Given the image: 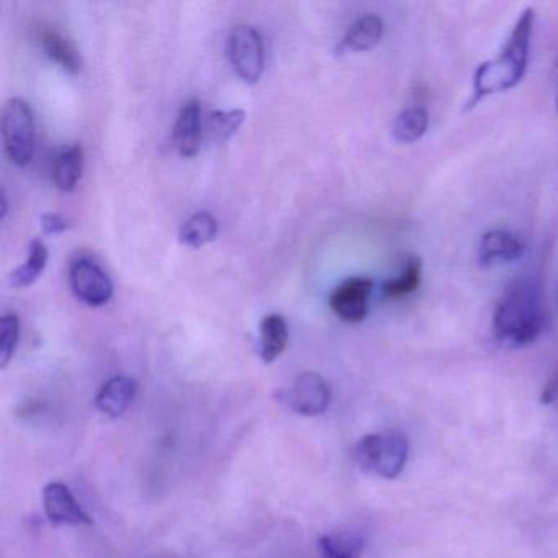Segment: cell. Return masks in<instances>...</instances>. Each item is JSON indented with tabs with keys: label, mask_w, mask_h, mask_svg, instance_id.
Wrapping results in <instances>:
<instances>
[{
	"label": "cell",
	"mask_w": 558,
	"mask_h": 558,
	"mask_svg": "<svg viewBox=\"0 0 558 558\" xmlns=\"http://www.w3.org/2000/svg\"><path fill=\"white\" fill-rule=\"evenodd\" d=\"M545 308L541 283L522 277L506 287L493 315V335L508 348H524L544 331Z\"/></svg>",
	"instance_id": "cell-1"
},
{
	"label": "cell",
	"mask_w": 558,
	"mask_h": 558,
	"mask_svg": "<svg viewBox=\"0 0 558 558\" xmlns=\"http://www.w3.org/2000/svg\"><path fill=\"white\" fill-rule=\"evenodd\" d=\"M534 22V9H525L515 22L511 37L501 54L496 60L480 64L473 77V94L472 99L466 104L469 106L466 110L478 106L485 97L506 93L521 83L527 71Z\"/></svg>",
	"instance_id": "cell-2"
},
{
	"label": "cell",
	"mask_w": 558,
	"mask_h": 558,
	"mask_svg": "<svg viewBox=\"0 0 558 558\" xmlns=\"http://www.w3.org/2000/svg\"><path fill=\"white\" fill-rule=\"evenodd\" d=\"M407 436L398 430L368 434L355 444L352 456L359 469L380 478L393 480L403 472L408 460Z\"/></svg>",
	"instance_id": "cell-3"
},
{
	"label": "cell",
	"mask_w": 558,
	"mask_h": 558,
	"mask_svg": "<svg viewBox=\"0 0 558 558\" xmlns=\"http://www.w3.org/2000/svg\"><path fill=\"white\" fill-rule=\"evenodd\" d=\"M2 142L9 159L17 168H27L35 153V120L31 106L11 99L2 110Z\"/></svg>",
	"instance_id": "cell-4"
},
{
	"label": "cell",
	"mask_w": 558,
	"mask_h": 558,
	"mask_svg": "<svg viewBox=\"0 0 558 558\" xmlns=\"http://www.w3.org/2000/svg\"><path fill=\"white\" fill-rule=\"evenodd\" d=\"M228 57L234 73L246 84H256L264 73V45L259 32L247 24L233 27L228 38Z\"/></svg>",
	"instance_id": "cell-5"
},
{
	"label": "cell",
	"mask_w": 558,
	"mask_h": 558,
	"mask_svg": "<svg viewBox=\"0 0 558 558\" xmlns=\"http://www.w3.org/2000/svg\"><path fill=\"white\" fill-rule=\"evenodd\" d=\"M277 400L302 416H319L331 403V388L322 375L303 372L292 387L277 391Z\"/></svg>",
	"instance_id": "cell-6"
},
{
	"label": "cell",
	"mask_w": 558,
	"mask_h": 558,
	"mask_svg": "<svg viewBox=\"0 0 558 558\" xmlns=\"http://www.w3.org/2000/svg\"><path fill=\"white\" fill-rule=\"evenodd\" d=\"M70 283L74 295L89 306H104L113 295V283L106 270L87 257L71 264Z\"/></svg>",
	"instance_id": "cell-7"
},
{
	"label": "cell",
	"mask_w": 558,
	"mask_h": 558,
	"mask_svg": "<svg viewBox=\"0 0 558 558\" xmlns=\"http://www.w3.org/2000/svg\"><path fill=\"white\" fill-rule=\"evenodd\" d=\"M372 290H374V280L367 277H351L336 287L335 292L329 296V306L342 322H364L368 313Z\"/></svg>",
	"instance_id": "cell-8"
},
{
	"label": "cell",
	"mask_w": 558,
	"mask_h": 558,
	"mask_svg": "<svg viewBox=\"0 0 558 558\" xmlns=\"http://www.w3.org/2000/svg\"><path fill=\"white\" fill-rule=\"evenodd\" d=\"M44 509L47 518L58 525H89L93 518L84 511L64 483L51 482L44 488Z\"/></svg>",
	"instance_id": "cell-9"
},
{
	"label": "cell",
	"mask_w": 558,
	"mask_h": 558,
	"mask_svg": "<svg viewBox=\"0 0 558 558\" xmlns=\"http://www.w3.org/2000/svg\"><path fill=\"white\" fill-rule=\"evenodd\" d=\"M35 40L40 45L48 58L66 73L76 74L83 70V57L76 45L54 27H38L35 31Z\"/></svg>",
	"instance_id": "cell-10"
},
{
	"label": "cell",
	"mask_w": 558,
	"mask_h": 558,
	"mask_svg": "<svg viewBox=\"0 0 558 558\" xmlns=\"http://www.w3.org/2000/svg\"><path fill=\"white\" fill-rule=\"evenodd\" d=\"M524 243L521 238L511 231H488L480 241L478 263L483 267H492L495 264L512 263L524 256Z\"/></svg>",
	"instance_id": "cell-11"
},
{
	"label": "cell",
	"mask_w": 558,
	"mask_h": 558,
	"mask_svg": "<svg viewBox=\"0 0 558 558\" xmlns=\"http://www.w3.org/2000/svg\"><path fill=\"white\" fill-rule=\"evenodd\" d=\"M204 123H202V107L198 100L192 99L182 106L178 122L174 126V146L179 155L194 158L202 145Z\"/></svg>",
	"instance_id": "cell-12"
},
{
	"label": "cell",
	"mask_w": 558,
	"mask_h": 558,
	"mask_svg": "<svg viewBox=\"0 0 558 558\" xmlns=\"http://www.w3.org/2000/svg\"><path fill=\"white\" fill-rule=\"evenodd\" d=\"M138 393V385L133 378L113 377L100 388L96 397V408L109 417H120L129 411Z\"/></svg>",
	"instance_id": "cell-13"
},
{
	"label": "cell",
	"mask_w": 558,
	"mask_h": 558,
	"mask_svg": "<svg viewBox=\"0 0 558 558\" xmlns=\"http://www.w3.org/2000/svg\"><path fill=\"white\" fill-rule=\"evenodd\" d=\"M384 21L378 15H364L357 19L345 32L339 50L341 51H368L380 44L384 37Z\"/></svg>",
	"instance_id": "cell-14"
},
{
	"label": "cell",
	"mask_w": 558,
	"mask_h": 558,
	"mask_svg": "<svg viewBox=\"0 0 558 558\" xmlns=\"http://www.w3.org/2000/svg\"><path fill=\"white\" fill-rule=\"evenodd\" d=\"M84 149L74 145L61 149L53 161V182L61 192H73L83 178Z\"/></svg>",
	"instance_id": "cell-15"
},
{
	"label": "cell",
	"mask_w": 558,
	"mask_h": 558,
	"mask_svg": "<svg viewBox=\"0 0 558 558\" xmlns=\"http://www.w3.org/2000/svg\"><path fill=\"white\" fill-rule=\"evenodd\" d=\"M289 344V326L282 315H269L260 323V359L276 362Z\"/></svg>",
	"instance_id": "cell-16"
},
{
	"label": "cell",
	"mask_w": 558,
	"mask_h": 558,
	"mask_svg": "<svg viewBox=\"0 0 558 558\" xmlns=\"http://www.w3.org/2000/svg\"><path fill=\"white\" fill-rule=\"evenodd\" d=\"M318 547L325 558H362L365 542L357 532H335L322 535Z\"/></svg>",
	"instance_id": "cell-17"
},
{
	"label": "cell",
	"mask_w": 558,
	"mask_h": 558,
	"mask_svg": "<svg viewBox=\"0 0 558 558\" xmlns=\"http://www.w3.org/2000/svg\"><path fill=\"white\" fill-rule=\"evenodd\" d=\"M218 233V221L214 215L207 214V211H201V214L192 215L187 221L181 227L179 231V240L182 244L189 247L205 246L217 238Z\"/></svg>",
	"instance_id": "cell-18"
},
{
	"label": "cell",
	"mask_w": 558,
	"mask_h": 558,
	"mask_svg": "<svg viewBox=\"0 0 558 558\" xmlns=\"http://www.w3.org/2000/svg\"><path fill=\"white\" fill-rule=\"evenodd\" d=\"M48 257H50L48 247L40 240L32 241L31 250H28V259L11 274V286L15 287V289H25V287L34 286L38 277L44 274Z\"/></svg>",
	"instance_id": "cell-19"
},
{
	"label": "cell",
	"mask_w": 558,
	"mask_h": 558,
	"mask_svg": "<svg viewBox=\"0 0 558 558\" xmlns=\"http://www.w3.org/2000/svg\"><path fill=\"white\" fill-rule=\"evenodd\" d=\"M427 125H429V116L426 110L423 107H410L395 119L391 133L397 142L414 143L423 138Z\"/></svg>",
	"instance_id": "cell-20"
},
{
	"label": "cell",
	"mask_w": 558,
	"mask_h": 558,
	"mask_svg": "<svg viewBox=\"0 0 558 558\" xmlns=\"http://www.w3.org/2000/svg\"><path fill=\"white\" fill-rule=\"evenodd\" d=\"M421 274H423V264L416 257H410L403 272L400 277L388 280L384 286V295L390 300L404 299L416 292L421 283Z\"/></svg>",
	"instance_id": "cell-21"
},
{
	"label": "cell",
	"mask_w": 558,
	"mask_h": 558,
	"mask_svg": "<svg viewBox=\"0 0 558 558\" xmlns=\"http://www.w3.org/2000/svg\"><path fill=\"white\" fill-rule=\"evenodd\" d=\"M246 119V113L243 110H228V112H221V110H215L211 116L208 117V130H210L211 138L215 142H227L231 136L236 135L238 130Z\"/></svg>",
	"instance_id": "cell-22"
},
{
	"label": "cell",
	"mask_w": 558,
	"mask_h": 558,
	"mask_svg": "<svg viewBox=\"0 0 558 558\" xmlns=\"http://www.w3.org/2000/svg\"><path fill=\"white\" fill-rule=\"evenodd\" d=\"M21 336V322L15 313H5L0 319V367L5 368L14 357Z\"/></svg>",
	"instance_id": "cell-23"
},
{
	"label": "cell",
	"mask_w": 558,
	"mask_h": 558,
	"mask_svg": "<svg viewBox=\"0 0 558 558\" xmlns=\"http://www.w3.org/2000/svg\"><path fill=\"white\" fill-rule=\"evenodd\" d=\"M41 228L47 234H61L68 230V223L57 214H45L41 217Z\"/></svg>",
	"instance_id": "cell-24"
},
{
	"label": "cell",
	"mask_w": 558,
	"mask_h": 558,
	"mask_svg": "<svg viewBox=\"0 0 558 558\" xmlns=\"http://www.w3.org/2000/svg\"><path fill=\"white\" fill-rule=\"evenodd\" d=\"M557 110H558V96H557Z\"/></svg>",
	"instance_id": "cell-25"
}]
</instances>
